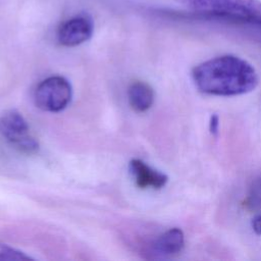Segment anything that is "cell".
Segmentation results:
<instances>
[{"mask_svg":"<svg viewBox=\"0 0 261 261\" xmlns=\"http://www.w3.org/2000/svg\"><path fill=\"white\" fill-rule=\"evenodd\" d=\"M185 246V236L180 228L173 227L161 233L151 245L153 254L171 257L179 254Z\"/></svg>","mask_w":261,"mask_h":261,"instance_id":"obj_7","label":"cell"},{"mask_svg":"<svg viewBox=\"0 0 261 261\" xmlns=\"http://www.w3.org/2000/svg\"><path fill=\"white\" fill-rule=\"evenodd\" d=\"M71 96L72 90L67 80L62 76H51L36 88L35 102L44 111L58 112L68 105Z\"/></svg>","mask_w":261,"mask_h":261,"instance_id":"obj_3","label":"cell"},{"mask_svg":"<svg viewBox=\"0 0 261 261\" xmlns=\"http://www.w3.org/2000/svg\"><path fill=\"white\" fill-rule=\"evenodd\" d=\"M192 79L197 89L213 96H239L252 92L259 76L247 60L231 54L220 55L196 65Z\"/></svg>","mask_w":261,"mask_h":261,"instance_id":"obj_1","label":"cell"},{"mask_svg":"<svg viewBox=\"0 0 261 261\" xmlns=\"http://www.w3.org/2000/svg\"><path fill=\"white\" fill-rule=\"evenodd\" d=\"M218 128H219V117L216 114H213L210 116L209 130L213 136H216L218 134Z\"/></svg>","mask_w":261,"mask_h":261,"instance_id":"obj_10","label":"cell"},{"mask_svg":"<svg viewBox=\"0 0 261 261\" xmlns=\"http://www.w3.org/2000/svg\"><path fill=\"white\" fill-rule=\"evenodd\" d=\"M94 31L92 18L85 13L76 14L63 21L57 30L59 44L66 47L81 45L88 41Z\"/></svg>","mask_w":261,"mask_h":261,"instance_id":"obj_5","label":"cell"},{"mask_svg":"<svg viewBox=\"0 0 261 261\" xmlns=\"http://www.w3.org/2000/svg\"><path fill=\"white\" fill-rule=\"evenodd\" d=\"M0 134L20 152L32 154L39 149V143L31 136L25 119L16 110L5 111L0 116Z\"/></svg>","mask_w":261,"mask_h":261,"instance_id":"obj_4","label":"cell"},{"mask_svg":"<svg viewBox=\"0 0 261 261\" xmlns=\"http://www.w3.org/2000/svg\"><path fill=\"white\" fill-rule=\"evenodd\" d=\"M127 97L134 110L144 112L148 110L154 102V91L147 83L134 82L128 87Z\"/></svg>","mask_w":261,"mask_h":261,"instance_id":"obj_8","label":"cell"},{"mask_svg":"<svg viewBox=\"0 0 261 261\" xmlns=\"http://www.w3.org/2000/svg\"><path fill=\"white\" fill-rule=\"evenodd\" d=\"M129 170L136 185L141 189H161L168 181L166 174L150 167L139 159H134L129 163Z\"/></svg>","mask_w":261,"mask_h":261,"instance_id":"obj_6","label":"cell"},{"mask_svg":"<svg viewBox=\"0 0 261 261\" xmlns=\"http://www.w3.org/2000/svg\"><path fill=\"white\" fill-rule=\"evenodd\" d=\"M202 14L261 28V0H174Z\"/></svg>","mask_w":261,"mask_h":261,"instance_id":"obj_2","label":"cell"},{"mask_svg":"<svg viewBox=\"0 0 261 261\" xmlns=\"http://www.w3.org/2000/svg\"><path fill=\"white\" fill-rule=\"evenodd\" d=\"M252 228L257 234H261V213H258L252 219Z\"/></svg>","mask_w":261,"mask_h":261,"instance_id":"obj_11","label":"cell"},{"mask_svg":"<svg viewBox=\"0 0 261 261\" xmlns=\"http://www.w3.org/2000/svg\"><path fill=\"white\" fill-rule=\"evenodd\" d=\"M242 205L248 211L261 212V175L253 180Z\"/></svg>","mask_w":261,"mask_h":261,"instance_id":"obj_9","label":"cell"}]
</instances>
